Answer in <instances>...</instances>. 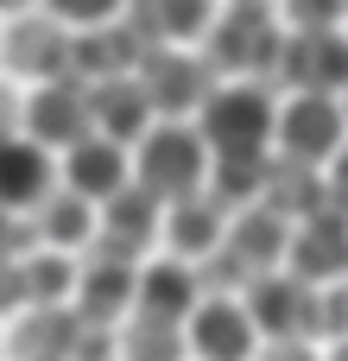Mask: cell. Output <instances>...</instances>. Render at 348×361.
Wrapping results in <instances>:
<instances>
[{"label":"cell","instance_id":"1","mask_svg":"<svg viewBox=\"0 0 348 361\" xmlns=\"http://www.w3.org/2000/svg\"><path fill=\"white\" fill-rule=\"evenodd\" d=\"M273 108H279V95L260 82V76H228V82H216L209 95H203V121H197V133H203V146H209V159H247V152H273Z\"/></svg>","mask_w":348,"mask_h":361},{"label":"cell","instance_id":"2","mask_svg":"<svg viewBox=\"0 0 348 361\" xmlns=\"http://www.w3.org/2000/svg\"><path fill=\"white\" fill-rule=\"evenodd\" d=\"M127 171H133V184H146L159 203H178V197H190V190H203L209 146H203L197 121H152V127L127 146Z\"/></svg>","mask_w":348,"mask_h":361},{"label":"cell","instance_id":"3","mask_svg":"<svg viewBox=\"0 0 348 361\" xmlns=\"http://www.w3.org/2000/svg\"><path fill=\"white\" fill-rule=\"evenodd\" d=\"M279 6L273 0H228L216 6L209 32H203V63L216 76H266L273 57H279Z\"/></svg>","mask_w":348,"mask_h":361},{"label":"cell","instance_id":"4","mask_svg":"<svg viewBox=\"0 0 348 361\" xmlns=\"http://www.w3.org/2000/svg\"><path fill=\"white\" fill-rule=\"evenodd\" d=\"M133 76H139V89L152 102V121H190L203 108V95L216 89V70L190 44H146Z\"/></svg>","mask_w":348,"mask_h":361},{"label":"cell","instance_id":"5","mask_svg":"<svg viewBox=\"0 0 348 361\" xmlns=\"http://www.w3.org/2000/svg\"><path fill=\"white\" fill-rule=\"evenodd\" d=\"M342 140H348L342 102H336V95H323V89H292V95L273 108V152H279V159L323 165Z\"/></svg>","mask_w":348,"mask_h":361},{"label":"cell","instance_id":"6","mask_svg":"<svg viewBox=\"0 0 348 361\" xmlns=\"http://www.w3.org/2000/svg\"><path fill=\"white\" fill-rule=\"evenodd\" d=\"M241 305H247L260 343H279V336H311V343H323V336H317V286L298 279V273H285V267L254 273V279L241 286Z\"/></svg>","mask_w":348,"mask_h":361},{"label":"cell","instance_id":"7","mask_svg":"<svg viewBox=\"0 0 348 361\" xmlns=\"http://www.w3.org/2000/svg\"><path fill=\"white\" fill-rule=\"evenodd\" d=\"M184 349L190 361H254L260 330H254L241 292H203L184 317Z\"/></svg>","mask_w":348,"mask_h":361},{"label":"cell","instance_id":"8","mask_svg":"<svg viewBox=\"0 0 348 361\" xmlns=\"http://www.w3.org/2000/svg\"><path fill=\"white\" fill-rule=\"evenodd\" d=\"M0 63L25 82H44V76H70V25L51 19L44 6H25V13H6L0 25Z\"/></svg>","mask_w":348,"mask_h":361},{"label":"cell","instance_id":"9","mask_svg":"<svg viewBox=\"0 0 348 361\" xmlns=\"http://www.w3.org/2000/svg\"><path fill=\"white\" fill-rule=\"evenodd\" d=\"M285 89H323V95H342L348 89V32L342 25H317V32H285L279 38V57L273 70Z\"/></svg>","mask_w":348,"mask_h":361},{"label":"cell","instance_id":"10","mask_svg":"<svg viewBox=\"0 0 348 361\" xmlns=\"http://www.w3.org/2000/svg\"><path fill=\"white\" fill-rule=\"evenodd\" d=\"M19 133L38 140L44 152L76 146L82 133H95L89 127V89L76 76H44L32 95H19Z\"/></svg>","mask_w":348,"mask_h":361},{"label":"cell","instance_id":"11","mask_svg":"<svg viewBox=\"0 0 348 361\" xmlns=\"http://www.w3.org/2000/svg\"><path fill=\"white\" fill-rule=\"evenodd\" d=\"M285 273H298V279H311V286H330V279H342L348 273V209H311V216H298L292 222V235H285V260H279Z\"/></svg>","mask_w":348,"mask_h":361},{"label":"cell","instance_id":"12","mask_svg":"<svg viewBox=\"0 0 348 361\" xmlns=\"http://www.w3.org/2000/svg\"><path fill=\"white\" fill-rule=\"evenodd\" d=\"M133 267L139 260H101L82 254L76 260V286H70V311L82 324H120L133 311Z\"/></svg>","mask_w":348,"mask_h":361},{"label":"cell","instance_id":"13","mask_svg":"<svg viewBox=\"0 0 348 361\" xmlns=\"http://www.w3.org/2000/svg\"><path fill=\"white\" fill-rule=\"evenodd\" d=\"M82 89H89V127H95V133L133 146V140L152 127V102H146V89H139L133 70H120V76H95V82H82Z\"/></svg>","mask_w":348,"mask_h":361},{"label":"cell","instance_id":"14","mask_svg":"<svg viewBox=\"0 0 348 361\" xmlns=\"http://www.w3.org/2000/svg\"><path fill=\"white\" fill-rule=\"evenodd\" d=\"M285 235H292V222H285L279 209H266L260 197L241 203V209H228V222H222V247H228L247 273H273V267L285 260Z\"/></svg>","mask_w":348,"mask_h":361},{"label":"cell","instance_id":"15","mask_svg":"<svg viewBox=\"0 0 348 361\" xmlns=\"http://www.w3.org/2000/svg\"><path fill=\"white\" fill-rule=\"evenodd\" d=\"M197 298H203V286H197V267H190V260L171 254V260H139V267H133V311H139V317L184 324Z\"/></svg>","mask_w":348,"mask_h":361},{"label":"cell","instance_id":"16","mask_svg":"<svg viewBox=\"0 0 348 361\" xmlns=\"http://www.w3.org/2000/svg\"><path fill=\"white\" fill-rule=\"evenodd\" d=\"M127 178H133V171H127V146H120V140H108V133H82L76 146H63V190L101 203V197H114Z\"/></svg>","mask_w":348,"mask_h":361},{"label":"cell","instance_id":"17","mask_svg":"<svg viewBox=\"0 0 348 361\" xmlns=\"http://www.w3.org/2000/svg\"><path fill=\"white\" fill-rule=\"evenodd\" d=\"M76 324H82V317H76L70 305H25V311H13L6 361H70Z\"/></svg>","mask_w":348,"mask_h":361},{"label":"cell","instance_id":"18","mask_svg":"<svg viewBox=\"0 0 348 361\" xmlns=\"http://www.w3.org/2000/svg\"><path fill=\"white\" fill-rule=\"evenodd\" d=\"M120 19L146 44H197L216 19V0H127Z\"/></svg>","mask_w":348,"mask_h":361},{"label":"cell","instance_id":"19","mask_svg":"<svg viewBox=\"0 0 348 361\" xmlns=\"http://www.w3.org/2000/svg\"><path fill=\"white\" fill-rule=\"evenodd\" d=\"M51 190V152L25 133H0V209L25 216Z\"/></svg>","mask_w":348,"mask_h":361},{"label":"cell","instance_id":"20","mask_svg":"<svg viewBox=\"0 0 348 361\" xmlns=\"http://www.w3.org/2000/svg\"><path fill=\"white\" fill-rule=\"evenodd\" d=\"M32 235H38V247L76 254V247L95 235V203L76 197V190H63V184H51V190L32 203Z\"/></svg>","mask_w":348,"mask_h":361},{"label":"cell","instance_id":"21","mask_svg":"<svg viewBox=\"0 0 348 361\" xmlns=\"http://www.w3.org/2000/svg\"><path fill=\"white\" fill-rule=\"evenodd\" d=\"M222 209L203 197V190H190V197H178V203H165V216H159V235L171 241V254L178 260H203L209 247H222Z\"/></svg>","mask_w":348,"mask_h":361},{"label":"cell","instance_id":"22","mask_svg":"<svg viewBox=\"0 0 348 361\" xmlns=\"http://www.w3.org/2000/svg\"><path fill=\"white\" fill-rule=\"evenodd\" d=\"M260 203L266 209H279L285 222H298V216H311V209H323L330 197H323V165H298V159H266V178H260Z\"/></svg>","mask_w":348,"mask_h":361},{"label":"cell","instance_id":"23","mask_svg":"<svg viewBox=\"0 0 348 361\" xmlns=\"http://www.w3.org/2000/svg\"><path fill=\"white\" fill-rule=\"evenodd\" d=\"M114 361H190V349H184V324L127 311L120 330H114Z\"/></svg>","mask_w":348,"mask_h":361},{"label":"cell","instance_id":"24","mask_svg":"<svg viewBox=\"0 0 348 361\" xmlns=\"http://www.w3.org/2000/svg\"><path fill=\"white\" fill-rule=\"evenodd\" d=\"M266 159L273 152H247V159H209V171H203V197L228 216V209H241V203H254L260 197V178H266Z\"/></svg>","mask_w":348,"mask_h":361},{"label":"cell","instance_id":"25","mask_svg":"<svg viewBox=\"0 0 348 361\" xmlns=\"http://www.w3.org/2000/svg\"><path fill=\"white\" fill-rule=\"evenodd\" d=\"M19 279H25V305H70L76 260L63 247H32V254H19Z\"/></svg>","mask_w":348,"mask_h":361},{"label":"cell","instance_id":"26","mask_svg":"<svg viewBox=\"0 0 348 361\" xmlns=\"http://www.w3.org/2000/svg\"><path fill=\"white\" fill-rule=\"evenodd\" d=\"M317 336H323V343L348 336V273L330 279V286H317Z\"/></svg>","mask_w":348,"mask_h":361},{"label":"cell","instance_id":"27","mask_svg":"<svg viewBox=\"0 0 348 361\" xmlns=\"http://www.w3.org/2000/svg\"><path fill=\"white\" fill-rule=\"evenodd\" d=\"M38 6L76 32V25H101V19H120V6H127V0H38Z\"/></svg>","mask_w":348,"mask_h":361},{"label":"cell","instance_id":"28","mask_svg":"<svg viewBox=\"0 0 348 361\" xmlns=\"http://www.w3.org/2000/svg\"><path fill=\"white\" fill-rule=\"evenodd\" d=\"M348 0H285V32H317V25H342Z\"/></svg>","mask_w":348,"mask_h":361},{"label":"cell","instance_id":"29","mask_svg":"<svg viewBox=\"0 0 348 361\" xmlns=\"http://www.w3.org/2000/svg\"><path fill=\"white\" fill-rule=\"evenodd\" d=\"M70 361H114V324H76Z\"/></svg>","mask_w":348,"mask_h":361},{"label":"cell","instance_id":"30","mask_svg":"<svg viewBox=\"0 0 348 361\" xmlns=\"http://www.w3.org/2000/svg\"><path fill=\"white\" fill-rule=\"evenodd\" d=\"M32 247H38L32 222H19L13 209H0V260H19V254H32Z\"/></svg>","mask_w":348,"mask_h":361},{"label":"cell","instance_id":"31","mask_svg":"<svg viewBox=\"0 0 348 361\" xmlns=\"http://www.w3.org/2000/svg\"><path fill=\"white\" fill-rule=\"evenodd\" d=\"M254 361H323V349L311 336H279V343H260Z\"/></svg>","mask_w":348,"mask_h":361},{"label":"cell","instance_id":"32","mask_svg":"<svg viewBox=\"0 0 348 361\" xmlns=\"http://www.w3.org/2000/svg\"><path fill=\"white\" fill-rule=\"evenodd\" d=\"M323 197H330V209H348V140L323 159Z\"/></svg>","mask_w":348,"mask_h":361},{"label":"cell","instance_id":"33","mask_svg":"<svg viewBox=\"0 0 348 361\" xmlns=\"http://www.w3.org/2000/svg\"><path fill=\"white\" fill-rule=\"evenodd\" d=\"M25 311V279H19V260H0V317Z\"/></svg>","mask_w":348,"mask_h":361},{"label":"cell","instance_id":"34","mask_svg":"<svg viewBox=\"0 0 348 361\" xmlns=\"http://www.w3.org/2000/svg\"><path fill=\"white\" fill-rule=\"evenodd\" d=\"M0 133H19V89L0 82Z\"/></svg>","mask_w":348,"mask_h":361},{"label":"cell","instance_id":"35","mask_svg":"<svg viewBox=\"0 0 348 361\" xmlns=\"http://www.w3.org/2000/svg\"><path fill=\"white\" fill-rule=\"evenodd\" d=\"M25 6H38V0H0V13H25Z\"/></svg>","mask_w":348,"mask_h":361},{"label":"cell","instance_id":"36","mask_svg":"<svg viewBox=\"0 0 348 361\" xmlns=\"http://www.w3.org/2000/svg\"><path fill=\"white\" fill-rule=\"evenodd\" d=\"M336 102H342V121H348V89H342V95H336Z\"/></svg>","mask_w":348,"mask_h":361}]
</instances>
